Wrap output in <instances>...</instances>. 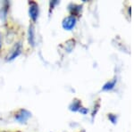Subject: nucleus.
<instances>
[{
    "instance_id": "10",
    "label": "nucleus",
    "mask_w": 134,
    "mask_h": 132,
    "mask_svg": "<svg viewBox=\"0 0 134 132\" xmlns=\"http://www.w3.org/2000/svg\"><path fill=\"white\" fill-rule=\"evenodd\" d=\"M0 47H1V39H0Z\"/></svg>"
},
{
    "instance_id": "2",
    "label": "nucleus",
    "mask_w": 134,
    "mask_h": 132,
    "mask_svg": "<svg viewBox=\"0 0 134 132\" xmlns=\"http://www.w3.org/2000/svg\"><path fill=\"white\" fill-rule=\"evenodd\" d=\"M30 9H29V14L30 16H31V20L33 21H36L38 17V5L36 2H30Z\"/></svg>"
},
{
    "instance_id": "5",
    "label": "nucleus",
    "mask_w": 134,
    "mask_h": 132,
    "mask_svg": "<svg viewBox=\"0 0 134 132\" xmlns=\"http://www.w3.org/2000/svg\"><path fill=\"white\" fill-rule=\"evenodd\" d=\"M28 40L31 47L35 46V29L33 25H30L29 31H28Z\"/></svg>"
},
{
    "instance_id": "9",
    "label": "nucleus",
    "mask_w": 134,
    "mask_h": 132,
    "mask_svg": "<svg viewBox=\"0 0 134 132\" xmlns=\"http://www.w3.org/2000/svg\"><path fill=\"white\" fill-rule=\"evenodd\" d=\"M57 3H58L57 1H52V2H50V7H51V9L54 7V6H55V5H57Z\"/></svg>"
},
{
    "instance_id": "3",
    "label": "nucleus",
    "mask_w": 134,
    "mask_h": 132,
    "mask_svg": "<svg viewBox=\"0 0 134 132\" xmlns=\"http://www.w3.org/2000/svg\"><path fill=\"white\" fill-rule=\"evenodd\" d=\"M75 23H76V18L73 15H71L66 17L63 21V27H64V29L67 30V31H70L75 26Z\"/></svg>"
},
{
    "instance_id": "8",
    "label": "nucleus",
    "mask_w": 134,
    "mask_h": 132,
    "mask_svg": "<svg viewBox=\"0 0 134 132\" xmlns=\"http://www.w3.org/2000/svg\"><path fill=\"white\" fill-rule=\"evenodd\" d=\"M114 86V82L113 83H107V85H105V87H104V89L107 90V89H109V88H112Z\"/></svg>"
},
{
    "instance_id": "7",
    "label": "nucleus",
    "mask_w": 134,
    "mask_h": 132,
    "mask_svg": "<svg viewBox=\"0 0 134 132\" xmlns=\"http://www.w3.org/2000/svg\"><path fill=\"white\" fill-rule=\"evenodd\" d=\"M79 108H80V103L78 101L73 102L72 105H70V109L72 110V111H77Z\"/></svg>"
},
{
    "instance_id": "4",
    "label": "nucleus",
    "mask_w": 134,
    "mask_h": 132,
    "mask_svg": "<svg viewBox=\"0 0 134 132\" xmlns=\"http://www.w3.org/2000/svg\"><path fill=\"white\" fill-rule=\"evenodd\" d=\"M21 52V43H17V44L14 46V50L12 51V53H11V55L8 56V61H12V60L15 59L17 56L20 55Z\"/></svg>"
},
{
    "instance_id": "1",
    "label": "nucleus",
    "mask_w": 134,
    "mask_h": 132,
    "mask_svg": "<svg viewBox=\"0 0 134 132\" xmlns=\"http://www.w3.org/2000/svg\"><path fill=\"white\" fill-rule=\"evenodd\" d=\"M31 114L29 111L25 109H21L15 113V120H18L20 123H26L27 120L31 118Z\"/></svg>"
},
{
    "instance_id": "6",
    "label": "nucleus",
    "mask_w": 134,
    "mask_h": 132,
    "mask_svg": "<svg viewBox=\"0 0 134 132\" xmlns=\"http://www.w3.org/2000/svg\"><path fill=\"white\" fill-rule=\"evenodd\" d=\"M7 7H8V3L7 2H5V6H3V8H2V10H1V12L4 11V13L0 14V18H1L2 20H5L6 18V14H7V10H8Z\"/></svg>"
}]
</instances>
